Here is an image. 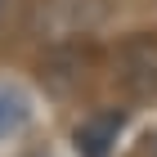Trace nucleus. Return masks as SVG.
I'll use <instances>...</instances> for the list:
<instances>
[{"label": "nucleus", "mask_w": 157, "mask_h": 157, "mask_svg": "<svg viewBox=\"0 0 157 157\" xmlns=\"http://www.w3.org/2000/svg\"><path fill=\"white\" fill-rule=\"evenodd\" d=\"M32 121V99L18 81H0V144L13 139L18 130H27Z\"/></svg>", "instance_id": "nucleus-2"}, {"label": "nucleus", "mask_w": 157, "mask_h": 157, "mask_svg": "<svg viewBox=\"0 0 157 157\" xmlns=\"http://www.w3.org/2000/svg\"><path fill=\"white\" fill-rule=\"evenodd\" d=\"M121 126L126 117L121 112H99L76 130V153L81 157H112V144L121 139Z\"/></svg>", "instance_id": "nucleus-1"}]
</instances>
